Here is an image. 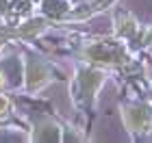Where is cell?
Segmentation results:
<instances>
[{
  "mask_svg": "<svg viewBox=\"0 0 152 143\" xmlns=\"http://www.w3.org/2000/svg\"><path fill=\"white\" fill-rule=\"evenodd\" d=\"M83 57L87 63L96 67H128L130 65V52L128 44H124L120 37L117 39H98L83 48Z\"/></svg>",
  "mask_w": 152,
  "mask_h": 143,
  "instance_id": "obj_1",
  "label": "cell"
},
{
  "mask_svg": "<svg viewBox=\"0 0 152 143\" xmlns=\"http://www.w3.org/2000/svg\"><path fill=\"white\" fill-rule=\"evenodd\" d=\"M104 83V72L98 70L96 65H83L78 67V72H76V78L72 83V98L76 102V106H85L89 108L91 106V102L96 98V93L98 89L102 87Z\"/></svg>",
  "mask_w": 152,
  "mask_h": 143,
  "instance_id": "obj_2",
  "label": "cell"
},
{
  "mask_svg": "<svg viewBox=\"0 0 152 143\" xmlns=\"http://www.w3.org/2000/svg\"><path fill=\"white\" fill-rule=\"evenodd\" d=\"M122 119L130 134H146L152 130V106L148 102H126L122 106Z\"/></svg>",
  "mask_w": 152,
  "mask_h": 143,
  "instance_id": "obj_3",
  "label": "cell"
},
{
  "mask_svg": "<svg viewBox=\"0 0 152 143\" xmlns=\"http://www.w3.org/2000/svg\"><path fill=\"white\" fill-rule=\"evenodd\" d=\"M113 20H115V26H117V37L120 39H124L130 48H139L141 44H143V30L139 28V24H137V20L130 15L128 11H124V9H120L113 15Z\"/></svg>",
  "mask_w": 152,
  "mask_h": 143,
  "instance_id": "obj_4",
  "label": "cell"
},
{
  "mask_svg": "<svg viewBox=\"0 0 152 143\" xmlns=\"http://www.w3.org/2000/svg\"><path fill=\"white\" fill-rule=\"evenodd\" d=\"M26 89L28 91H39L50 83L52 78V70L46 61H41L37 57H28L26 59Z\"/></svg>",
  "mask_w": 152,
  "mask_h": 143,
  "instance_id": "obj_5",
  "label": "cell"
},
{
  "mask_svg": "<svg viewBox=\"0 0 152 143\" xmlns=\"http://www.w3.org/2000/svg\"><path fill=\"white\" fill-rule=\"evenodd\" d=\"M113 2H115V0H87L85 4H78L76 9L67 11L65 20H85L89 15H94V13H100V11L109 9Z\"/></svg>",
  "mask_w": 152,
  "mask_h": 143,
  "instance_id": "obj_6",
  "label": "cell"
},
{
  "mask_svg": "<svg viewBox=\"0 0 152 143\" xmlns=\"http://www.w3.org/2000/svg\"><path fill=\"white\" fill-rule=\"evenodd\" d=\"M33 139L35 141H61V128L52 119H39L33 128Z\"/></svg>",
  "mask_w": 152,
  "mask_h": 143,
  "instance_id": "obj_7",
  "label": "cell"
},
{
  "mask_svg": "<svg viewBox=\"0 0 152 143\" xmlns=\"http://www.w3.org/2000/svg\"><path fill=\"white\" fill-rule=\"evenodd\" d=\"M46 26H48V22H46L44 17H35V20H28L26 24H22L20 28H15V37H24V39H31V37L39 35L41 30H46Z\"/></svg>",
  "mask_w": 152,
  "mask_h": 143,
  "instance_id": "obj_8",
  "label": "cell"
},
{
  "mask_svg": "<svg viewBox=\"0 0 152 143\" xmlns=\"http://www.w3.org/2000/svg\"><path fill=\"white\" fill-rule=\"evenodd\" d=\"M41 7H44V13L52 20H63L70 11V4L65 0H44Z\"/></svg>",
  "mask_w": 152,
  "mask_h": 143,
  "instance_id": "obj_9",
  "label": "cell"
},
{
  "mask_svg": "<svg viewBox=\"0 0 152 143\" xmlns=\"http://www.w3.org/2000/svg\"><path fill=\"white\" fill-rule=\"evenodd\" d=\"M9 37H15V28H0V48L7 44Z\"/></svg>",
  "mask_w": 152,
  "mask_h": 143,
  "instance_id": "obj_10",
  "label": "cell"
},
{
  "mask_svg": "<svg viewBox=\"0 0 152 143\" xmlns=\"http://www.w3.org/2000/svg\"><path fill=\"white\" fill-rule=\"evenodd\" d=\"M9 106H11V102H9V98H7V95H2V93H0V115H4L7 111H9Z\"/></svg>",
  "mask_w": 152,
  "mask_h": 143,
  "instance_id": "obj_11",
  "label": "cell"
},
{
  "mask_svg": "<svg viewBox=\"0 0 152 143\" xmlns=\"http://www.w3.org/2000/svg\"><path fill=\"white\" fill-rule=\"evenodd\" d=\"M143 44H146L148 48H152V28L143 33Z\"/></svg>",
  "mask_w": 152,
  "mask_h": 143,
  "instance_id": "obj_12",
  "label": "cell"
},
{
  "mask_svg": "<svg viewBox=\"0 0 152 143\" xmlns=\"http://www.w3.org/2000/svg\"><path fill=\"white\" fill-rule=\"evenodd\" d=\"M7 7H9V0H0V15L7 11Z\"/></svg>",
  "mask_w": 152,
  "mask_h": 143,
  "instance_id": "obj_13",
  "label": "cell"
},
{
  "mask_svg": "<svg viewBox=\"0 0 152 143\" xmlns=\"http://www.w3.org/2000/svg\"><path fill=\"white\" fill-rule=\"evenodd\" d=\"M2 85H4V74L0 72V87H2Z\"/></svg>",
  "mask_w": 152,
  "mask_h": 143,
  "instance_id": "obj_14",
  "label": "cell"
},
{
  "mask_svg": "<svg viewBox=\"0 0 152 143\" xmlns=\"http://www.w3.org/2000/svg\"><path fill=\"white\" fill-rule=\"evenodd\" d=\"M150 98H152V85H150Z\"/></svg>",
  "mask_w": 152,
  "mask_h": 143,
  "instance_id": "obj_15",
  "label": "cell"
},
{
  "mask_svg": "<svg viewBox=\"0 0 152 143\" xmlns=\"http://www.w3.org/2000/svg\"><path fill=\"white\" fill-rule=\"evenodd\" d=\"M35 2H39V0H35Z\"/></svg>",
  "mask_w": 152,
  "mask_h": 143,
  "instance_id": "obj_16",
  "label": "cell"
}]
</instances>
